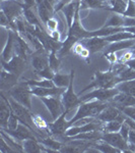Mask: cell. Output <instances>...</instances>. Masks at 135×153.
<instances>
[{
    "label": "cell",
    "mask_w": 135,
    "mask_h": 153,
    "mask_svg": "<svg viewBox=\"0 0 135 153\" xmlns=\"http://www.w3.org/2000/svg\"><path fill=\"white\" fill-rule=\"evenodd\" d=\"M1 82H0V89L1 92L7 91L8 92L11 88H13L16 84L18 83V78L16 76H14L13 74L9 73V71H5L4 68L1 70Z\"/></svg>",
    "instance_id": "ac0fdd59"
},
{
    "label": "cell",
    "mask_w": 135,
    "mask_h": 153,
    "mask_svg": "<svg viewBox=\"0 0 135 153\" xmlns=\"http://www.w3.org/2000/svg\"><path fill=\"white\" fill-rule=\"evenodd\" d=\"M46 28H47L48 31H50L51 33L54 31H57V29H58V22H57V19H56L55 18H51L49 21L46 23Z\"/></svg>",
    "instance_id": "ab89813d"
},
{
    "label": "cell",
    "mask_w": 135,
    "mask_h": 153,
    "mask_svg": "<svg viewBox=\"0 0 135 153\" xmlns=\"http://www.w3.org/2000/svg\"><path fill=\"white\" fill-rule=\"evenodd\" d=\"M1 1H4V0H1ZM19 1H21V0H19Z\"/></svg>",
    "instance_id": "681fc988"
},
{
    "label": "cell",
    "mask_w": 135,
    "mask_h": 153,
    "mask_svg": "<svg viewBox=\"0 0 135 153\" xmlns=\"http://www.w3.org/2000/svg\"><path fill=\"white\" fill-rule=\"evenodd\" d=\"M117 76H119L121 82H123V81H129V80H135V70L126 66L122 71H118Z\"/></svg>",
    "instance_id": "d590c367"
},
{
    "label": "cell",
    "mask_w": 135,
    "mask_h": 153,
    "mask_svg": "<svg viewBox=\"0 0 135 153\" xmlns=\"http://www.w3.org/2000/svg\"><path fill=\"white\" fill-rule=\"evenodd\" d=\"M46 52H47V50L45 48H41L33 54L32 65H33L36 74L41 73V71L50 68L49 66V54Z\"/></svg>",
    "instance_id": "4fadbf2b"
},
{
    "label": "cell",
    "mask_w": 135,
    "mask_h": 153,
    "mask_svg": "<svg viewBox=\"0 0 135 153\" xmlns=\"http://www.w3.org/2000/svg\"><path fill=\"white\" fill-rule=\"evenodd\" d=\"M51 38L53 39V40L55 41H60V33H59L58 31H54L52 32V33L50 34Z\"/></svg>",
    "instance_id": "bcb514c9"
},
{
    "label": "cell",
    "mask_w": 135,
    "mask_h": 153,
    "mask_svg": "<svg viewBox=\"0 0 135 153\" xmlns=\"http://www.w3.org/2000/svg\"><path fill=\"white\" fill-rule=\"evenodd\" d=\"M15 39L16 32L12 30H7V39L6 43L3 46L1 52V60L9 61L15 54Z\"/></svg>",
    "instance_id": "5bb4252c"
},
{
    "label": "cell",
    "mask_w": 135,
    "mask_h": 153,
    "mask_svg": "<svg viewBox=\"0 0 135 153\" xmlns=\"http://www.w3.org/2000/svg\"><path fill=\"white\" fill-rule=\"evenodd\" d=\"M94 147L95 149H98L100 152L103 153H114V152H122L118 148L113 147L112 145H110L109 143L103 141V140H99L95 143H94Z\"/></svg>",
    "instance_id": "d6a6232c"
},
{
    "label": "cell",
    "mask_w": 135,
    "mask_h": 153,
    "mask_svg": "<svg viewBox=\"0 0 135 153\" xmlns=\"http://www.w3.org/2000/svg\"><path fill=\"white\" fill-rule=\"evenodd\" d=\"M11 105L9 99L4 96V92H1V99H0V126L1 129H6L8 118L11 114Z\"/></svg>",
    "instance_id": "e0dca14e"
},
{
    "label": "cell",
    "mask_w": 135,
    "mask_h": 153,
    "mask_svg": "<svg viewBox=\"0 0 135 153\" xmlns=\"http://www.w3.org/2000/svg\"><path fill=\"white\" fill-rule=\"evenodd\" d=\"M102 140L107 143H109V144L112 145L113 147L120 149L122 152L130 151L128 141H126V140L123 138V136L120 134L119 132L104 133V134H103V137H102Z\"/></svg>",
    "instance_id": "8fae6325"
},
{
    "label": "cell",
    "mask_w": 135,
    "mask_h": 153,
    "mask_svg": "<svg viewBox=\"0 0 135 153\" xmlns=\"http://www.w3.org/2000/svg\"><path fill=\"white\" fill-rule=\"evenodd\" d=\"M122 16L135 18V0H127V7Z\"/></svg>",
    "instance_id": "74e56055"
},
{
    "label": "cell",
    "mask_w": 135,
    "mask_h": 153,
    "mask_svg": "<svg viewBox=\"0 0 135 153\" xmlns=\"http://www.w3.org/2000/svg\"><path fill=\"white\" fill-rule=\"evenodd\" d=\"M115 88H117L120 92L126 93L129 95L135 96V80L123 81V82L118 83Z\"/></svg>",
    "instance_id": "f546056e"
},
{
    "label": "cell",
    "mask_w": 135,
    "mask_h": 153,
    "mask_svg": "<svg viewBox=\"0 0 135 153\" xmlns=\"http://www.w3.org/2000/svg\"><path fill=\"white\" fill-rule=\"evenodd\" d=\"M71 81V71L70 74H61L55 73L53 78V82L56 87L59 88H67Z\"/></svg>",
    "instance_id": "484cf974"
},
{
    "label": "cell",
    "mask_w": 135,
    "mask_h": 153,
    "mask_svg": "<svg viewBox=\"0 0 135 153\" xmlns=\"http://www.w3.org/2000/svg\"><path fill=\"white\" fill-rule=\"evenodd\" d=\"M42 102L45 104L51 113V117L54 120L57 118L65 111L64 105L61 101V96H49V97H39Z\"/></svg>",
    "instance_id": "52a82bcc"
},
{
    "label": "cell",
    "mask_w": 135,
    "mask_h": 153,
    "mask_svg": "<svg viewBox=\"0 0 135 153\" xmlns=\"http://www.w3.org/2000/svg\"><path fill=\"white\" fill-rule=\"evenodd\" d=\"M23 18L26 19V23L32 25L34 27H39V28L43 29L41 25V19L40 18L36 16L35 12L33 11L32 8H28V7H23Z\"/></svg>",
    "instance_id": "4316f807"
},
{
    "label": "cell",
    "mask_w": 135,
    "mask_h": 153,
    "mask_svg": "<svg viewBox=\"0 0 135 153\" xmlns=\"http://www.w3.org/2000/svg\"><path fill=\"white\" fill-rule=\"evenodd\" d=\"M133 26H135V18L124 16V27L123 28H125V27H133Z\"/></svg>",
    "instance_id": "f6af8a7d"
},
{
    "label": "cell",
    "mask_w": 135,
    "mask_h": 153,
    "mask_svg": "<svg viewBox=\"0 0 135 153\" xmlns=\"http://www.w3.org/2000/svg\"><path fill=\"white\" fill-rule=\"evenodd\" d=\"M73 0H58V2L55 5V13H57L58 11H60L61 9L64 6H66L67 4H69L70 2H72Z\"/></svg>",
    "instance_id": "ee69618b"
},
{
    "label": "cell",
    "mask_w": 135,
    "mask_h": 153,
    "mask_svg": "<svg viewBox=\"0 0 135 153\" xmlns=\"http://www.w3.org/2000/svg\"><path fill=\"white\" fill-rule=\"evenodd\" d=\"M120 91L117 88H110V89H95L92 92L84 94L80 97L81 102L92 100H99L103 102H108L109 100H112Z\"/></svg>",
    "instance_id": "8992f818"
},
{
    "label": "cell",
    "mask_w": 135,
    "mask_h": 153,
    "mask_svg": "<svg viewBox=\"0 0 135 153\" xmlns=\"http://www.w3.org/2000/svg\"><path fill=\"white\" fill-rule=\"evenodd\" d=\"M124 31H126V32H129V33H131V34H133V35L135 36V26L133 27H125V28H123Z\"/></svg>",
    "instance_id": "c3c4849f"
},
{
    "label": "cell",
    "mask_w": 135,
    "mask_h": 153,
    "mask_svg": "<svg viewBox=\"0 0 135 153\" xmlns=\"http://www.w3.org/2000/svg\"><path fill=\"white\" fill-rule=\"evenodd\" d=\"M125 117L122 118H118V120H111V122H108V123H104L103 124V128L102 131L104 133H115V132H119L120 129H121L122 125H123Z\"/></svg>",
    "instance_id": "d4e9b609"
},
{
    "label": "cell",
    "mask_w": 135,
    "mask_h": 153,
    "mask_svg": "<svg viewBox=\"0 0 135 153\" xmlns=\"http://www.w3.org/2000/svg\"><path fill=\"white\" fill-rule=\"evenodd\" d=\"M110 3V7L107 10H110L115 13L123 14L127 7L126 0H108Z\"/></svg>",
    "instance_id": "4dcf8cb0"
},
{
    "label": "cell",
    "mask_w": 135,
    "mask_h": 153,
    "mask_svg": "<svg viewBox=\"0 0 135 153\" xmlns=\"http://www.w3.org/2000/svg\"><path fill=\"white\" fill-rule=\"evenodd\" d=\"M103 124H104V123L100 122L98 118H95V120L88 122V123H87V124H82L81 126L72 125L71 127L68 128L67 131H66L65 136H67V137H73V136H76L78 134L90 132V131H95V130H101V131H102Z\"/></svg>",
    "instance_id": "9c48e42d"
},
{
    "label": "cell",
    "mask_w": 135,
    "mask_h": 153,
    "mask_svg": "<svg viewBox=\"0 0 135 153\" xmlns=\"http://www.w3.org/2000/svg\"><path fill=\"white\" fill-rule=\"evenodd\" d=\"M135 45V39H130V40H124V41H118L114 43H110L106 48L104 49V55L108 53H116L117 51L124 50L133 47Z\"/></svg>",
    "instance_id": "ffe728a7"
},
{
    "label": "cell",
    "mask_w": 135,
    "mask_h": 153,
    "mask_svg": "<svg viewBox=\"0 0 135 153\" xmlns=\"http://www.w3.org/2000/svg\"><path fill=\"white\" fill-rule=\"evenodd\" d=\"M79 3L80 2H76L73 0L72 2H70L69 4H67V5L64 6L62 9H61V11H62L63 14L65 16L68 29H70L71 26H72V23H73V21H74L75 12H76V9H77L78 5H79Z\"/></svg>",
    "instance_id": "7402d4cb"
},
{
    "label": "cell",
    "mask_w": 135,
    "mask_h": 153,
    "mask_svg": "<svg viewBox=\"0 0 135 153\" xmlns=\"http://www.w3.org/2000/svg\"><path fill=\"white\" fill-rule=\"evenodd\" d=\"M33 120H34V125L37 129L39 130H49V124L45 122V120L42 118L40 115H36L33 114Z\"/></svg>",
    "instance_id": "8d00e7d4"
},
{
    "label": "cell",
    "mask_w": 135,
    "mask_h": 153,
    "mask_svg": "<svg viewBox=\"0 0 135 153\" xmlns=\"http://www.w3.org/2000/svg\"><path fill=\"white\" fill-rule=\"evenodd\" d=\"M65 88H45V87H32V93L37 97H49V96H61Z\"/></svg>",
    "instance_id": "d6986e66"
},
{
    "label": "cell",
    "mask_w": 135,
    "mask_h": 153,
    "mask_svg": "<svg viewBox=\"0 0 135 153\" xmlns=\"http://www.w3.org/2000/svg\"><path fill=\"white\" fill-rule=\"evenodd\" d=\"M28 84L31 87H45V88H53L55 87L53 80H47V79H42V80H28Z\"/></svg>",
    "instance_id": "e575fe53"
},
{
    "label": "cell",
    "mask_w": 135,
    "mask_h": 153,
    "mask_svg": "<svg viewBox=\"0 0 135 153\" xmlns=\"http://www.w3.org/2000/svg\"><path fill=\"white\" fill-rule=\"evenodd\" d=\"M39 141L42 145L47 149H52L54 151L59 152V150L61 149V147L63 146V143L57 141V140H54L52 138H40Z\"/></svg>",
    "instance_id": "1f68e13d"
},
{
    "label": "cell",
    "mask_w": 135,
    "mask_h": 153,
    "mask_svg": "<svg viewBox=\"0 0 135 153\" xmlns=\"http://www.w3.org/2000/svg\"><path fill=\"white\" fill-rule=\"evenodd\" d=\"M0 152L1 153H14L13 150L11 149V147L7 144L3 137H1V146H0Z\"/></svg>",
    "instance_id": "7bdbcfd3"
},
{
    "label": "cell",
    "mask_w": 135,
    "mask_h": 153,
    "mask_svg": "<svg viewBox=\"0 0 135 153\" xmlns=\"http://www.w3.org/2000/svg\"><path fill=\"white\" fill-rule=\"evenodd\" d=\"M19 120L18 118L15 114L13 113V111H11L10 117L8 118V123H7V130H15L18 128V126L19 124Z\"/></svg>",
    "instance_id": "f35d334b"
},
{
    "label": "cell",
    "mask_w": 135,
    "mask_h": 153,
    "mask_svg": "<svg viewBox=\"0 0 135 153\" xmlns=\"http://www.w3.org/2000/svg\"><path fill=\"white\" fill-rule=\"evenodd\" d=\"M74 74L75 71L71 70V81L70 84L68 85V87L66 88V90L62 93L61 95V101H62L63 105H64L65 110L67 111H71L75 107H78L80 105L81 100L78 94H75L74 92V87H73V82H74Z\"/></svg>",
    "instance_id": "277c9868"
},
{
    "label": "cell",
    "mask_w": 135,
    "mask_h": 153,
    "mask_svg": "<svg viewBox=\"0 0 135 153\" xmlns=\"http://www.w3.org/2000/svg\"><path fill=\"white\" fill-rule=\"evenodd\" d=\"M130 130H131V128H130L128 126V124H127V123H125V120H124V123H123V125H122V127H121V129H120L119 133L123 136V138L126 140V141H128Z\"/></svg>",
    "instance_id": "b9f144b4"
},
{
    "label": "cell",
    "mask_w": 135,
    "mask_h": 153,
    "mask_svg": "<svg viewBox=\"0 0 135 153\" xmlns=\"http://www.w3.org/2000/svg\"><path fill=\"white\" fill-rule=\"evenodd\" d=\"M4 132H6L8 135H10L12 138H14L15 140H18L19 142H23L26 139H38L39 137L37 136L35 132H33L29 127H26V125L19 123L18 128L15 130H7V129H1Z\"/></svg>",
    "instance_id": "30bf717a"
},
{
    "label": "cell",
    "mask_w": 135,
    "mask_h": 153,
    "mask_svg": "<svg viewBox=\"0 0 135 153\" xmlns=\"http://www.w3.org/2000/svg\"><path fill=\"white\" fill-rule=\"evenodd\" d=\"M82 44L88 49L90 53L92 54L104 50L110 43L106 41L104 37H92V38L83 39Z\"/></svg>",
    "instance_id": "2e32d148"
},
{
    "label": "cell",
    "mask_w": 135,
    "mask_h": 153,
    "mask_svg": "<svg viewBox=\"0 0 135 153\" xmlns=\"http://www.w3.org/2000/svg\"><path fill=\"white\" fill-rule=\"evenodd\" d=\"M123 27L124 16L122 14L113 12V14L110 16V19L106 22L104 28H123Z\"/></svg>",
    "instance_id": "f1b7e54d"
},
{
    "label": "cell",
    "mask_w": 135,
    "mask_h": 153,
    "mask_svg": "<svg viewBox=\"0 0 135 153\" xmlns=\"http://www.w3.org/2000/svg\"><path fill=\"white\" fill-rule=\"evenodd\" d=\"M125 65L128 66V68H133V70H135V57L131 58L130 60L127 61V62L125 63Z\"/></svg>",
    "instance_id": "7dc6e473"
},
{
    "label": "cell",
    "mask_w": 135,
    "mask_h": 153,
    "mask_svg": "<svg viewBox=\"0 0 135 153\" xmlns=\"http://www.w3.org/2000/svg\"><path fill=\"white\" fill-rule=\"evenodd\" d=\"M1 65H2V68H4L5 71L13 74L14 76L19 78V76H21V74L23 73V71L26 70V59L23 58L19 55L14 54L13 57L9 61L1 60Z\"/></svg>",
    "instance_id": "ba28073f"
},
{
    "label": "cell",
    "mask_w": 135,
    "mask_h": 153,
    "mask_svg": "<svg viewBox=\"0 0 135 153\" xmlns=\"http://www.w3.org/2000/svg\"><path fill=\"white\" fill-rule=\"evenodd\" d=\"M119 76H117L116 73L112 71H95L94 76H92V83L88 84L87 87H84L78 93V95H81L85 91L90 89H110L115 88V86L118 83H120Z\"/></svg>",
    "instance_id": "6da1fadb"
},
{
    "label": "cell",
    "mask_w": 135,
    "mask_h": 153,
    "mask_svg": "<svg viewBox=\"0 0 135 153\" xmlns=\"http://www.w3.org/2000/svg\"><path fill=\"white\" fill-rule=\"evenodd\" d=\"M49 66L54 73H58V70L60 68V57L58 55V51H50V53H49Z\"/></svg>",
    "instance_id": "836d02e7"
},
{
    "label": "cell",
    "mask_w": 135,
    "mask_h": 153,
    "mask_svg": "<svg viewBox=\"0 0 135 153\" xmlns=\"http://www.w3.org/2000/svg\"><path fill=\"white\" fill-rule=\"evenodd\" d=\"M8 95L14 100H16L21 105L28 107L29 109H32V98H33V93H32V87L29 85L28 82H18L8 91Z\"/></svg>",
    "instance_id": "3957f363"
},
{
    "label": "cell",
    "mask_w": 135,
    "mask_h": 153,
    "mask_svg": "<svg viewBox=\"0 0 135 153\" xmlns=\"http://www.w3.org/2000/svg\"><path fill=\"white\" fill-rule=\"evenodd\" d=\"M67 113H69V111L65 110L57 120H54L52 124H49V131H50L51 135L60 138L64 137L66 134V131L70 127L68 120H66V114Z\"/></svg>",
    "instance_id": "7c38bea8"
},
{
    "label": "cell",
    "mask_w": 135,
    "mask_h": 153,
    "mask_svg": "<svg viewBox=\"0 0 135 153\" xmlns=\"http://www.w3.org/2000/svg\"><path fill=\"white\" fill-rule=\"evenodd\" d=\"M1 10L4 11L6 16L12 24L23 16V2L19 0H4L1 1Z\"/></svg>",
    "instance_id": "5b68a950"
},
{
    "label": "cell",
    "mask_w": 135,
    "mask_h": 153,
    "mask_svg": "<svg viewBox=\"0 0 135 153\" xmlns=\"http://www.w3.org/2000/svg\"><path fill=\"white\" fill-rule=\"evenodd\" d=\"M112 100L114 102V105L120 109L122 107H126V106H135V96L126 94L123 92H119Z\"/></svg>",
    "instance_id": "44dd1931"
},
{
    "label": "cell",
    "mask_w": 135,
    "mask_h": 153,
    "mask_svg": "<svg viewBox=\"0 0 135 153\" xmlns=\"http://www.w3.org/2000/svg\"><path fill=\"white\" fill-rule=\"evenodd\" d=\"M126 1H127V0H126Z\"/></svg>",
    "instance_id": "f907efd6"
},
{
    "label": "cell",
    "mask_w": 135,
    "mask_h": 153,
    "mask_svg": "<svg viewBox=\"0 0 135 153\" xmlns=\"http://www.w3.org/2000/svg\"><path fill=\"white\" fill-rule=\"evenodd\" d=\"M121 111L123 112L126 117H128L135 120V106H126V107H122Z\"/></svg>",
    "instance_id": "60d3db41"
},
{
    "label": "cell",
    "mask_w": 135,
    "mask_h": 153,
    "mask_svg": "<svg viewBox=\"0 0 135 153\" xmlns=\"http://www.w3.org/2000/svg\"><path fill=\"white\" fill-rule=\"evenodd\" d=\"M109 105L108 102H103L99 100H92V101H85V102L80 103V105L77 107V111L75 115L68 120L69 126L71 127L79 120L87 117H97L100 114L103 109Z\"/></svg>",
    "instance_id": "7a4b0ae2"
},
{
    "label": "cell",
    "mask_w": 135,
    "mask_h": 153,
    "mask_svg": "<svg viewBox=\"0 0 135 153\" xmlns=\"http://www.w3.org/2000/svg\"><path fill=\"white\" fill-rule=\"evenodd\" d=\"M106 1L107 0H81L79 3V8H80V10H82V9H87V8L108 9L110 7V5H108L106 3Z\"/></svg>",
    "instance_id": "cb8c5ba5"
},
{
    "label": "cell",
    "mask_w": 135,
    "mask_h": 153,
    "mask_svg": "<svg viewBox=\"0 0 135 153\" xmlns=\"http://www.w3.org/2000/svg\"><path fill=\"white\" fill-rule=\"evenodd\" d=\"M23 152L26 153H40L44 152V146H42L38 139H26L21 142Z\"/></svg>",
    "instance_id": "603a6c76"
},
{
    "label": "cell",
    "mask_w": 135,
    "mask_h": 153,
    "mask_svg": "<svg viewBox=\"0 0 135 153\" xmlns=\"http://www.w3.org/2000/svg\"><path fill=\"white\" fill-rule=\"evenodd\" d=\"M106 39V41H108L109 43H114V42L118 41H124V40H130V39H135V36L133 34L129 33L126 31H122V32H118V33L112 34L110 36L104 37Z\"/></svg>",
    "instance_id": "83f0119b"
},
{
    "label": "cell",
    "mask_w": 135,
    "mask_h": 153,
    "mask_svg": "<svg viewBox=\"0 0 135 153\" xmlns=\"http://www.w3.org/2000/svg\"><path fill=\"white\" fill-rule=\"evenodd\" d=\"M126 115L121 111L120 108H118L117 106L113 105H108L105 109H103L99 115L97 117L98 120L102 123H108L111 120H118V118L125 117Z\"/></svg>",
    "instance_id": "9a60e30c"
}]
</instances>
